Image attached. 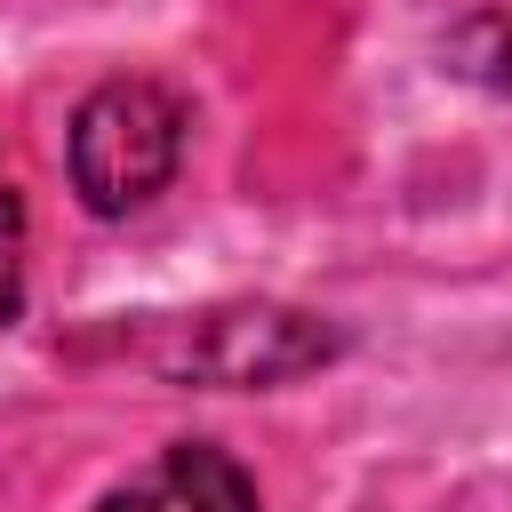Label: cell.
I'll return each instance as SVG.
<instances>
[{
    "instance_id": "cell-4",
    "label": "cell",
    "mask_w": 512,
    "mask_h": 512,
    "mask_svg": "<svg viewBox=\"0 0 512 512\" xmlns=\"http://www.w3.org/2000/svg\"><path fill=\"white\" fill-rule=\"evenodd\" d=\"M24 304V200H16V176L0 168V328L16 320Z\"/></svg>"
},
{
    "instance_id": "cell-5",
    "label": "cell",
    "mask_w": 512,
    "mask_h": 512,
    "mask_svg": "<svg viewBox=\"0 0 512 512\" xmlns=\"http://www.w3.org/2000/svg\"><path fill=\"white\" fill-rule=\"evenodd\" d=\"M464 72H480L488 88H512V16H488L464 32Z\"/></svg>"
},
{
    "instance_id": "cell-3",
    "label": "cell",
    "mask_w": 512,
    "mask_h": 512,
    "mask_svg": "<svg viewBox=\"0 0 512 512\" xmlns=\"http://www.w3.org/2000/svg\"><path fill=\"white\" fill-rule=\"evenodd\" d=\"M96 512H256V480L224 448L176 440L160 464H144L136 480H120Z\"/></svg>"
},
{
    "instance_id": "cell-1",
    "label": "cell",
    "mask_w": 512,
    "mask_h": 512,
    "mask_svg": "<svg viewBox=\"0 0 512 512\" xmlns=\"http://www.w3.org/2000/svg\"><path fill=\"white\" fill-rule=\"evenodd\" d=\"M184 160V104L160 80H104L72 112V184L96 216L144 208Z\"/></svg>"
},
{
    "instance_id": "cell-2",
    "label": "cell",
    "mask_w": 512,
    "mask_h": 512,
    "mask_svg": "<svg viewBox=\"0 0 512 512\" xmlns=\"http://www.w3.org/2000/svg\"><path fill=\"white\" fill-rule=\"evenodd\" d=\"M328 352H336V336L312 312L240 304V312H200L168 368L176 376H208V384H280V376H296V368H312Z\"/></svg>"
}]
</instances>
